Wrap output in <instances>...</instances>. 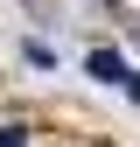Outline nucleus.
Wrapping results in <instances>:
<instances>
[{
	"mask_svg": "<svg viewBox=\"0 0 140 147\" xmlns=\"http://www.w3.org/2000/svg\"><path fill=\"white\" fill-rule=\"evenodd\" d=\"M84 70H91L98 84H126L133 70H126V56H112V49H91V56H84Z\"/></svg>",
	"mask_w": 140,
	"mask_h": 147,
	"instance_id": "obj_1",
	"label": "nucleus"
},
{
	"mask_svg": "<svg viewBox=\"0 0 140 147\" xmlns=\"http://www.w3.org/2000/svg\"><path fill=\"white\" fill-rule=\"evenodd\" d=\"M0 147H28V133L21 126H0Z\"/></svg>",
	"mask_w": 140,
	"mask_h": 147,
	"instance_id": "obj_2",
	"label": "nucleus"
},
{
	"mask_svg": "<svg viewBox=\"0 0 140 147\" xmlns=\"http://www.w3.org/2000/svg\"><path fill=\"white\" fill-rule=\"evenodd\" d=\"M126 91H133V105H140V70H133V77H126Z\"/></svg>",
	"mask_w": 140,
	"mask_h": 147,
	"instance_id": "obj_3",
	"label": "nucleus"
}]
</instances>
